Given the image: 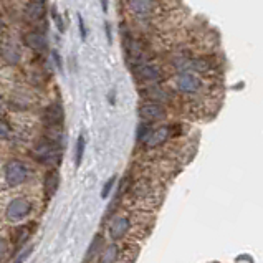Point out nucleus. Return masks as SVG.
I'll use <instances>...</instances> for the list:
<instances>
[{"mask_svg": "<svg viewBox=\"0 0 263 263\" xmlns=\"http://www.w3.org/2000/svg\"><path fill=\"white\" fill-rule=\"evenodd\" d=\"M174 88L180 95L187 96H197L204 91L205 81L202 80L197 73L192 71H179L174 77Z\"/></svg>", "mask_w": 263, "mask_h": 263, "instance_id": "obj_1", "label": "nucleus"}, {"mask_svg": "<svg viewBox=\"0 0 263 263\" xmlns=\"http://www.w3.org/2000/svg\"><path fill=\"white\" fill-rule=\"evenodd\" d=\"M32 156L43 166L55 167L57 164L62 159V147H58L53 142H50L48 139H42L40 142H36L32 149Z\"/></svg>", "mask_w": 263, "mask_h": 263, "instance_id": "obj_2", "label": "nucleus"}, {"mask_svg": "<svg viewBox=\"0 0 263 263\" xmlns=\"http://www.w3.org/2000/svg\"><path fill=\"white\" fill-rule=\"evenodd\" d=\"M179 133H180V126H174V124L159 126V127H156V129H151L149 136L142 142H144L146 149H156L162 144H166L169 139L179 136Z\"/></svg>", "mask_w": 263, "mask_h": 263, "instance_id": "obj_3", "label": "nucleus"}, {"mask_svg": "<svg viewBox=\"0 0 263 263\" xmlns=\"http://www.w3.org/2000/svg\"><path fill=\"white\" fill-rule=\"evenodd\" d=\"M32 202L27 197H17L13 199L9 205H7V210H5V219L9 222H20L27 219L32 212Z\"/></svg>", "mask_w": 263, "mask_h": 263, "instance_id": "obj_4", "label": "nucleus"}, {"mask_svg": "<svg viewBox=\"0 0 263 263\" xmlns=\"http://www.w3.org/2000/svg\"><path fill=\"white\" fill-rule=\"evenodd\" d=\"M28 177V169L27 166L22 161H10L7 162L5 166V182L12 185V187H17L20 184H24Z\"/></svg>", "mask_w": 263, "mask_h": 263, "instance_id": "obj_5", "label": "nucleus"}, {"mask_svg": "<svg viewBox=\"0 0 263 263\" xmlns=\"http://www.w3.org/2000/svg\"><path fill=\"white\" fill-rule=\"evenodd\" d=\"M134 77H136L138 81H142V83L156 85L162 78V70L153 63H141L134 66Z\"/></svg>", "mask_w": 263, "mask_h": 263, "instance_id": "obj_6", "label": "nucleus"}, {"mask_svg": "<svg viewBox=\"0 0 263 263\" xmlns=\"http://www.w3.org/2000/svg\"><path fill=\"white\" fill-rule=\"evenodd\" d=\"M131 229H133V219H131V215H127V214H119L116 217H112V220L109 222V227H108L111 238H115V240L126 237L131 232Z\"/></svg>", "mask_w": 263, "mask_h": 263, "instance_id": "obj_7", "label": "nucleus"}, {"mask_svg": "<svg viewBox=\"0 0 263 263\" xmlns=\"http://www.w3.org/2000/svg\"><path fill=\"white\" fill-rule=\"evenodd\" d=\"M139 116L146 123H156L167 116V109L164 108V104L146 101L139 106Z\"/></svg>", "mask_w": 263, "mask_h": 263, "instance_id": "obj_8", "label": "nucleus"}, {"mask_svg": "<svg viewBox=\"0 0 263 263\" xmlns=\"http://www.w3.org/2000/svg\"><path fill=\"white\" fill-rule=\"evenodd\" d=\"M65 119V111L60 103H51L43 111V123L47 127H62Z\"/></svg>", "mask_w": 263, "mask_h": 263, "instance_id": "obj_9", "label": "nucleus"}, {"mask_svg": "<svg viewBox=\"0 0 263 263\" xmlns=\"http://www.w3.org/2000/svg\"><path fill=\"white\" fill-rule=\"evenodd\" d=\"M141 95H142V98H146L147 101L159 103V104H166L171 101V93L166 91L162 86H157V85H149L147 88L141 89Z\"/></svg>", "mask_w": 263, "mask_h": 263, "instance_id": "obj_10", "label": "nucleus"}, {"mask_svg": "<svg viewBox=\"0 0 263 263\" xmlns=\"http://www.w3.org/2000/svg\"><path fill=\"white\" fill-rule=\"evenodd\" d=\"M127 7L134 15L139 17H147L153 15L156 10V2L154 0H127Z\"/></svg>", "mask_w": 263, "mask_h": 263, "instance_id": "obj_11", "label": "nucleus"}, {"mask_svg": "<svg viewBox=\"0 0 263 263\" xmlns=\"http://www.w3.org/2000/svg\"><path fill=\"white\" fill-rule=\"evenodd\" d=\"M45 17V4L43 0H30L25 7V18L28 22H40Z\"/></svg>", "mask_w": 263, "mask_h": 263, "instance_id": "obj_12", "label": "nucleus"}, {"mask_svg": "<svg viewBox=\"0 0 263 263\" xmlns=\"http://www.w3.org/2000/svg\"><path fill=\"white\" fill-rule=\"evenodd\" d=\"M58 185H60V174L57 169H50L47 174H45V179H43V189H45V194L51 197V195H55L57 191H58Z\"/></svg>", "mask_w": 263, "mask_h": 263, "instance_id": "obj_13", "label": "nucleus"}, {"mask_svg": "<svg viewBox=\"0 0 263 263\" xmlns=\"http://www.w3.org/2000/svg\"><path fill=\"white\" fill-rule=\"evenodd\" d=\"M24 42L27 43L28 48H32L35 51H42L47 48V39L40 32H28L24 36Z\"/></svg>", "mask_w": 263, "mask_h": 263, "instance_id": "obj_14", "label": "nucleus"}, {"mask_svg": "<svg viewBox=\"0 0 263 263\" xmlns=\"http://www.w3.org/2000/svg\"><path fill=\"white\" fill-rule=\"evenodd\" d=\"M121 260H123L121 250H119V247L115 243L104 247L103 252L100 253V263H119Z\"/></svg>", "mask_w": 263, "mask_h": 263, "instance_id": "obj_15", "label": "nucleus"}, {"mask_svg": "<svg viewBox=\"0 0 263 263\" xmlns=\"http://www.w3.org/2000/svg\"><path fill=\"white\" fill-rule=\"evenodd\" d=\"M30 234H32V229H30V225H20L17 227L13 234V243H15V249L20 250L22 245L27 243V240L30 238Z\"/></svg>", "mask_w": 263, "mask_h": 263, "instance_id": "obj_16", "label": "nucleus"}, {"mask_svg": "<svg viewBox=\"0 0 263 263\" xmlns=\"http://www.w3.org/2000/svg\"><path fill=\"white\" fill-rule=\"evenodd\" d=\"M2 57L7 63H10V65H15V63H18L20 62V51L13 47L12 43H7L2 47Z\"/></svg>", "mask_w": 263, "mask_h": 263, "instance_id": "obj_17", "label": "nucleus"}, {"mask_svg": "<svg viewBox=\"0 0 263 263\" xmlns=\"http://www.w3.org/2000/svg\"><path fill=\"white\" fill-rule=\"evenodd\" d=\"M151 129H153V127H151V123H141L139 124V127H138V141H144L147 136H149V133H151Z\"/></svg>", "mask_w": 263, "mask_h": 263, "instance_id": "obj_18", "label": "nucleus"}, {"mask_svg": "<svg viewBox=\"0 0 263 263\" xmlns=\"http://www.w3.org/2000/svg\"><path fill=\"white\" fill-rule=\"evenodd\" d=\"M83 153H85V138L83 134L78 138L77 141V166L81 164V159H83Z\"/></svg>", "mask_w": 263, "mask_h": 263, "instance_id": "obj_19", "label": "nucleus"}, {"mask_svg": "<svg viewBox=\"0 0 263 263\" xmlns=\"http://www.w3.org/2000/svg\"><path fill=\"white\" fill-rule=\"evenodd\" d=\"M100 243H101V237H96V238L93 240L91 247H89V250H88V255H86V261H91V258L95 257V253L98 252V249H100Z\"/></svg>", "mask_w": 263, "mask_h": 263, "instance_id": "obj_20", "label": "nucleus"}, {"mask_svg": "<svg viewBox=\"0 0 263 263\" xmlns=\"http://www.w3.org/2000/svg\"><path fill=\"white\" fill-rule=\"evenodd\" d=\"M12 134V127L10 124L4 121V119H0V139H7Z\"/></svg>", "mask_w": 263, "mask_h": 263, "instance_id": "obj_21", "label": "nucleus"}, {"mask_svg": "<svg viewBox=\"0 0 263 263\" xmlns=\"http://www.w3.org/2000/svg\"><path fill=\"white\" fill-rule=\"evenodd\" d=\"M51 15H53V20H55V25L58 27V32H60V33H63V32H65V24H63L62 15H60L55 9L51 10Z\"/></svg>", "mask_w": 263, "mask_h": 263, "instance_id": "obj_22", "label": "nucleus"}, {"mask_svg": "<svg viewBox=\"0 0 263 263\" xmlns=\"http://www.w3.org/2000/svg\"><path fill=\"white\" fill-rule=\"evenodd\" d=\"M115 180H116V177H111V179L108 180V182L104 184V187H103V192H101V195H103L104 199H106L108 195H109V192H111V189H112V185H115Z\"/></svg>", "mask_w": 263, "mask_h": 263, "instance_id": "obj_23", "label": "nucleus"}, {"mask_svg": "<svg viewBox=\"0 0 263 263\" xmlns=\"http://www.w3.org/2000/svg\"><path fill=\"white\" fill-rule=\"evenodd\" d=\"M78 27H80V35H81V40H86V27H85V22H83V17L78 13Z\"/></svg>", "mask_w": 263, "mask_h": 263, "instance_id": "obj_24", "label": "nucleus"}, {"mask_svg": "<svg viewBox=\"0 0 263 263\" xmlns=\"http://www.w3.org/2000/svg\"><path fill=\"white\" fill-rule=\"evenodd\" d=\"M5 253H7V240L0 237V261L5 257Z\"/></svg>", "mask_w": 263, "mask_h": 263, "instance_id": "obj_25", "label": "nucleus"}, {"mask_svg": "<svg viewBox=\"0 0 263 263\" xmlns=\"http://www.w3.org/2000/svg\"><path fill=\"white\" fill-rule=\"evenodd\" d=\"M53 60H55V63L58 66V70L60 71H63V63H62V57H60L58 51H53Z\"/></svg>", "mask_w": 263, "mask_h": 263, "instance_id": "obj_26", "label": "nucleus"}, {"mask_svg": "<svg viewBox=\"0 0 263 263\" xmlns=\"http://www.w3.org/2000/svg\"><path fill=\"white\" fill-rule=\"evenodd\" d=\"M30 252H32V247H30V249H28L27 252H24V253H22L20 257L17 258V261H15V263H24V261H25V258H27L28 255H30Z\"/></svg>", "mask_w": 263, "mask_h": 263, "instance_id": "obj_27", "label": "nucleus"}, {"mask_svg": "<svg viewBox=\"0 0 263 263\" xmlns=\"http://www.w3.org/2000/svg\"><path fill=\"white\" fill-rule=\"evenodd\" d=\"M104 28H106V39H108V43L111 45V43H112V36H111V25L108 24V22L104 24Z\"/></svg>", "mask_w": 263, "mask_h": 263, "instance_id": "obj_28", "label": "nucleus"}, {"mask_svg": "<svg viewBox=\"0 0 263 263\" xmlns=\"http://www.w3.org/2000/svg\"><path fill=\"white\" fill-rule=\"evenodd\" d=\"M101 9H103L104 13L108 12V0H101Z\"/></svg>", "mask_w": 263, "mask_h": 263, "instance_id": "obj_29", "label": "nucleus"}, {"mask_svg": "<svg viewBox=\"0 0 263 263\" xmlns=\"http://www.w3.org/2000/svg\"><path fill=\"white\" fill-rule=\"evenodd\" d=\"M4 111H5V103H4L2 98H0V115H2Z\"/></svg>", "mask_w": 263, "mask_h": 263, "instance_id": "obj_30", "label": "nucleus"}]
</instances>
